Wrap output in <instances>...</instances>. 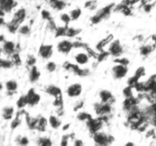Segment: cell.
<instances>
[{"label": "cell", "instance_id": "obj_7", "mask_svg": "<svg viewBox=\"0 0 156 146\" xmlns=\"http://www.w3.org/2000/svg\"><path fill=\"white\" fill-rule=\"evenodd\" d=\"M57 49L60 53H68L72 49H73V43L69 40H62L58 43Z\"/></svg>", "mask_w": 156, "mask_h": 146}, {"label": "cell", "instance_id": "obj_14", "mask_svg": "<svg viewBox=\"0 0 156 146\" xmlns=\"http://www.w3.org/2000/svg\"><path fill=\"white\" fill-rule=\"evenodd\" d=\"M40 77V72L37 70V67H35L34 65L32 67H30V80L32 82H36L37 80H38Z\"/></svg>", "mask_w": 156, "mask_h": 146}, {"label": "cell", "instance_id": "obj_31", "mask_svg": "<svg viewBox=\"0 0 156 146\" xmlns=\"http://www.w3.org/2000/svg\"><path fill=\"white\" fill-rule=\"evenodd\" d=\"M74 144L75 145H82V144H83V142H82L81 140H76Z\"/></svg>", "mask_w": 156, "mask_h": 146}, {"label": "cell", "instance_id": "obj_25", "mask_svg": "<svg viewBox=\"0 0 156 146\" xmlns=\"http://www.w3.org/2000/svg\"><path fill=\"white\" fill-rule=\"evenodd\" d=\"M145 72H146L145 68H143V67H140V68L136 71L135 75H136L139 78H141L143 75H145Z\"/></svg>", "mask_w": 156, "mask_h": 146}, {"label": "cell", "instance_id": "obj_15", "mask_svg": "<svg viewBox=\"0 0 156 146\" xmlns=\"http://www.w3.org/2000/svg\"><path fill=\"white\" fill-rule=\"evenodd\" d=\"M5 88L7 89L8 92H15L18 88V84L15 81L10 80L8 81L5 83Z\"/></svg>", "mask_w": 156, "mask_h": 146}, {"label": "cell", "instance_id": "obj_26", "mask_svg": "<svg viewBox=\"0 0 156 146\" xmlns=\"http://www.w3.org/2000/svg\"><path fill=\"white\" fill-rule=\"evenodd\" d=\"M36 63V59H35L34 56H29L28 59H27V64L28 66L32 67L34 65V64Z\"/></svg>", "mask_w": 156, "mask_h": 146}, {"label": "cell", "instance_id": "obj_24", "mask_svg": "<svg viewBox=\"0 0 156 146\" xmlns=\"http://www.w3.org/2000/svg\"><path fill=\"white\" fill-rule=\"evenodd\" d=\"M18 32H19L21 34L27 35L30 33V28H29V27L27 25H24L18 29Z\"/></svg>", "mask_w": 156, "mask_h": 146}, {"label": "cell", "instance_id": "obj_13", "mask_svg": "<svg viewBox=\"0 0 156 146\" xmlns=\"http://www.w3.org/2000/svg\"><path fill=\"white\" fill-rule=\"evenodd\" d=\"M14 108L12 106H6L3 109L2 116L5 120H11L13 116Z\"/></svg>", "mask_w": 156, "mask_h": 146}, {"label": "cell", "instance_id": "obj_21", "mask_svg": "<svg viewBox=\"0 0 156 146\" xmlns=\"http://www.w3.org/2000/svg\"><path fill=\"white\" fill-rule=\"evenodd\" d=\"M11 60L12 61L14 65H20L21 63V58H20L19 54H18V53H14L12 55V59H11Z\"/></svg>", "mask_w": 156, "mask_h": 146}, {"label": "cell", "instance_id": "obj_10", "mask_svg": "<svg viewBox=\"0 0 156 146\" xmlns=\"http://www.w3.org/2000/svg\"><path fill=\"white\" fill-rule=\"evenodd\" d=\"M2 43V51H4L5 54L12 55L15 53V45L12 41H5V42Z\"/></svg>", "mask_w": 156, "mask_h": 146}, {"label": "cell", "instance_id": "obj_1", "mask_svg": "<svg viewBox=\"0 0 156 146\" xmlns=\"http://www.w3.org/2000/svg\"><path fill=\"white\" fill-rule=\"evenodd\" d=\"M112 71H113V74H114V77L117 79H120V78H123L125 75H126V73H127L128 69L126 65L117 63V65L114 66Z\"/></svg>", "mask_w": 156, "mask_h": 146}, {"label": "cell", "instance_id": "obj_27", "mask_svg": "<svg viewBox=\"0 0 156 146\" xmlns=\"http://www.w3.org/2000/svg\"><path fill=\"white\" fill-rule=\"evenodd\" d=\"M56 68V65L53 62H50L47 63V68L49 71L52 72V71H55Z\"/></svg>", "mask_w": 156, "mask_h": 146}, {"label": "cell", "instance_id": "obj_28", "mask_svg": "<svg viewBox=\"0 0 156 146\" xmlns=\"http://www.w3.org/2000/svg\"><path fill=\"white\" fill-rule=\"evenodd\" d=\"M115 62H117V63L119 64H122V65H127L129 64V60L126 58H122V59H118L117 60H115Z\"/></svg>", "mask_w": 156, "mask_h": 146}, {"label": "cell", "instance_id": "obj_3", "mask_svg": "<svg viewBox=\"0 0 156 146\" xmlns=\"http://www.w3.org/2000/svg\"><path fill=\"white\" fill-rule=\"evenodd\" d=\"M94 141L99 145H106L110 144L108 135L100 132H97L94 134Z\"/></svg>", "mask_w": 156, "mask_h": 146}, {"label": "cell", "instance_id": "obj_2", "mask_svg": "<svg viewBox=\"0 0 156 146\" xmlns=\"http://www.w3.org/2000/svg\"><path fill=\"white\" fill-rule=\"evenodd\" d=\"M108 52H109L110 54L113 55V56H120L122 54V53H123V47H122L120 41L116 40L114 42L111 43V44L109 46Z\"/></svg>", "mask_w": 156, "mask_h": 146}, {"label": "cell", "instance_id": "obj_6", "mask_svg": "<svg viewBox=\"0 0 156 146\" xmlns=\"http://www.w3.org/2000/svg\"><path fill=\"white\" fill-rule=\"evenodd\" d=\"M26 96H27L28 104L30 105V106H34V105L37 104L40 101V99H41L39 94L35 93L34 89L29 90L28 93H27Z\"/></svg>", "mask_w": 156, "mask_h": 146}, {"label": "cell", "instance_id": "obj_4", "mask_svg": "<svg viewBox=\"0 0 156 146\" xmlns=\"http://www.w3.org/2000/svg\"><path fill=\"white\" fill-rule=\"evenodd\" d=\"M17 5L15 0H0V6H1V11L4 12L5 13L12 12L14 7Z\"/></svg>", "mask_w": 156, "mask_h": 146}, {"label": "cell", "instance_id": "obj_29", "mask_svg": "<svg viewBox=\"0 0 156 146\" xmlns=\"http://www.w3.org/2000/svg\"><path fill=\"white\" fill-rule=\"evenodd\" d=\"M41 15H42V17L44 19H50V18H50V12L47 10H43L42 12H41Z\"/></svg>", "mask_w": 156, "mask_h": 146}, {"label": "cell", "instance_id": "obj_20", "mask_svg": "<svg viewBox=\"0 0 156 146\" xmlns=\"http://www.w3.org/2000/svg\"><path fill=\"white\" fill-rule=\"evenodd\" d=\"M81 14H82V11H81V9H76L70 12V17H71V18L73 20H76L80 17Z\"/></svg>", "mask_w": 156, "mask_h": 146}, {"label": "cell", "instance_id": "obj_22", "mask_svg": "<svg viewBox=\"0 0 156 146\" xmlns=\"http://www.w3.org/2000/svg\"><path fill=\"white\" fill-rule=\"evenodd\" d=\"M38 144H41V145H50V144H52V142L50 138L43 137V138H39V140H38Z\"/></svg>", "mask_w": 156, "mask_h": 146}, {"label": "cell", "instance_id": "obj_19", "mask_svg": "<svg viewBox=\"0 0 156 146\" xmlns=\"http://www.w3.org/2000/svg\"><path fill=\"white\" fill-rule=\"evenodd\" d=\"M91 116L90 114L87 113L85 112H82V113H79V115H78V119L81 121H88L90 119H91Z\"/></svg>", "mask_w": 156, "mask_h": 146}, {"label": "cell", "instance_id": "obj_18", "mask_svg": "<svg viewBox=\"0 0 156 146\" xmlns=\"http://www.w3.org/2000/svg\"><path fill=\"white\" fill-rule=\"evenodd\" d=\"M14 63L12 62V60H9V59H3L2 58L1 59V67L2 68H9L13 66Z\"/></svg>", "mask_w": 156, "mask_h": 146}, {"label": "cell", "instance_id": "obj_11", "mask_svg": "<svg viewBox=\"0 0 156 146\" xmlns=\"http://www.w3.org/2000/svg\"><path fill=\"white\" fill-rule=\"evenodd\" d=\"M75 60L79 65H85L89 60L88 53H79L75 56Z\"/></svg>", "mask_w": 156, "mask_h": 146}, {"label": "cell", "instance_id": "obj_23", "mask_svg": "<svg viewBox=\"0 0 156 146\" xmlns=\"http://www.w3.org/2000/svg\"><path fill=\"white\" fill-rule=\"evenodd\" d=\"M71 19L72 18H71V17H70V15H67V14H66V13L62 14V15H61V16H60L61 21H62L64 24H66V25L69 23V21H71Z\"/></svg>", "mask_w": 156, "mask_h": 146}, {"label": "cell", "instance_id": "obj_12", "mask_svg": "<svg viewBox=\"0 0 156 146\" xmlns=\"http://www.w3.org/2000/svg\"><path fill=\"white\" fill-rule=\"evenodd\" d=\"M46 92L47 94H49L50 95L53 96L54 97H59V96H62V94H61V90L59 89L58 87L55 86V85H50V86H48L47 88H46Z\"/></svg>", "mask_w": 156, "mask_h": 146}, {"label": "cell", "instance_id": "obj_8", "mask_svg": "<svg viewBox=\"0 0 156 146\" xmlns=\"http://www.w3.org/2000/svg\"><path fill=\"white\" fill-rule=\"evenodd\" d=\"M39 54L44 59H48L53 54V47L51 45H43L39 50Z\"/></svg>", "mask_w": 156, "mask_h": 146}, {"label": "cell", "instance_id": "obj_17", "mask_svg": "<svg viewBox=\"0 0 156 146\" xmlns=\"http://www.w3.org/2000/svg\"><path fill=\"white\" fill-rule=\"evenodd\" d=\"M27 104H28V102H27V96H21V97H19V99L17 101V106H18V108L20 109H22Z\"/></svg>", "mask_w": 156, "mask_h": 146}, {"label": "cell", "instance_id": "obj_30", "mask_svg": "<svg viewBox=\"0 0 156 146\" xmlns=\"http://www.w3.org/2000/svg\"><path fill=\"white\" fill-rule=\"evenodd\" d=\"M18 140H19L20 144H27L29 142V141H28V139H27V137H21V138H20Z\"/></svg>", "mask_w": 156, "mask_h": 146}, {"label": "cell", "instance_id": "obj_9", "mask_svg": "<svg viewBox=\"0 0 156 146\" xmlns=\"http://www.w3.org/2000/svg\"><path fill=\"white\" fill-rule=\"evenodd\" d=\"M99 96H100V98L101 100L102 103L112 104L113 102L114 101V99L112 94L110 91H106V90L101 91L100 94H99Z\"/></svg>", "mask_w": 156, "mask_h": 146}, {"label": "cell", "instance_id": "obj_16", "mask_svg": "<svg viewBox=\"0 0 156 146\" xmlns=\"http://www.w3.org/2000/svg\"><path fill=\"white\" fill-rule=\"evenodd\" d=\"M49 123H50V126L53 129H57L61 125V122L55 116H50V118H49Z\"/></svg>", "mask_w": 156, "mask_h": 146}, {"label": "cell", "instance_id": "obj_5", "mask_svg": "<svg viewBox=\"0 0 156 146\" xmlns=\"http://www.w3.org/2000/svg\"><path fill=\"white\" fill-rule=\"evenodd\" d=\"M66 93L70 97H78L82 93V86L80 84H73L67 88Z\"/></svg>", "mask_w": 156, "mask_h": 146}]
</instances>
